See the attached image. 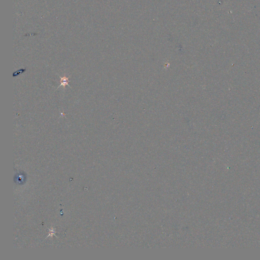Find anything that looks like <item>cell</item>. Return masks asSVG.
<instances>
[{"label": "cell", "instance_id": "1", "mask_svg": "<svg viewBox=\"0 0 260 260\" xmlns=\"http://www.w3.org/2000/svg\"><path fill=\"white\" fill-rule=\"evenodd\" d=\"M60 85L58 86V87L60 86H66V85H68L69 86H70L71 87V86H70L69 83V82L70 81V80H69V78L68 77H60Z\"/></svg>", "mask_w": 260, "mask_h": 260}]
</instances>
